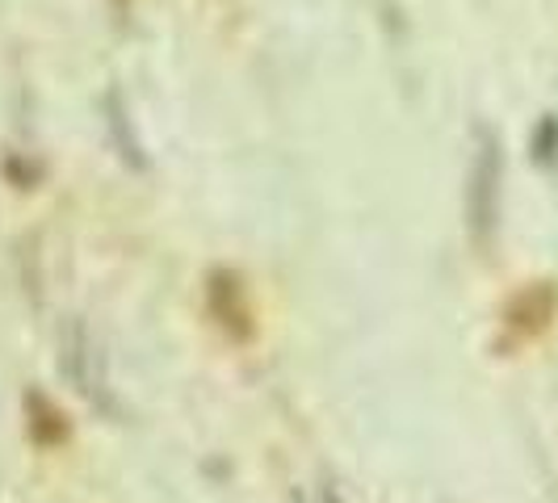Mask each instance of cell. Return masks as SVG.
<instances>
[{"label": "cell", "instance_id": "obj_1", "mask_svg": "<svg viewBox=\"0 0 558 503\" xmlns=\"http://www.w3.org/2000/svg\"><path fill=\"white\" fill-rule=\"evenodd\" d=\"M496 181H500L496 139L483 135V151H478V164H475V231H478V240H487V226L496 223Z\"/></svg>", "mask_w": 558, "mask_h": 503}]
</instances>
